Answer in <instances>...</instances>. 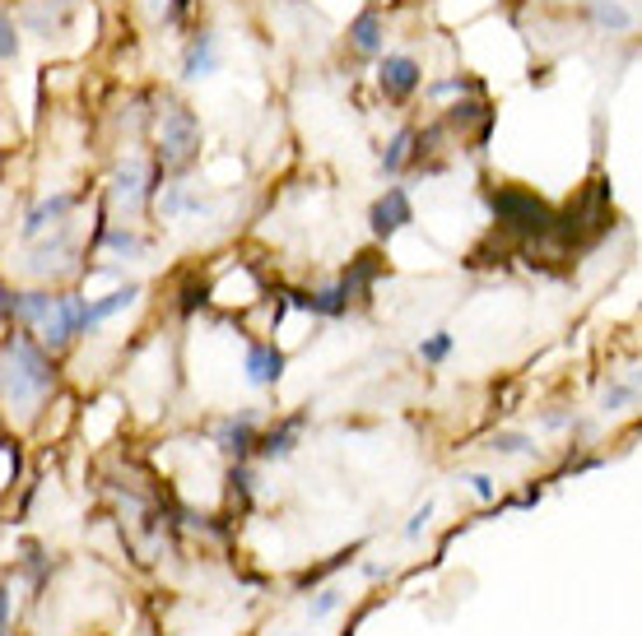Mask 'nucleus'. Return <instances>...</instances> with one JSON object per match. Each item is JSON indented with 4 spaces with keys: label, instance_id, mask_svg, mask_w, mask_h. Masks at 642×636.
<instances>
[{
    "label": "nucleus",
    "instance_id": "obj_1",
    "mask_svg": "<svg viewBox=\"0 0 642 636\" xmlns=\"http://www.w3.org/2000/svg\"><path fill=\"white\" fill-rule=\"evenodd\" d=\"M52 391V368L42 349H33L29 339H14L6 349V395L10 404H33Z\"/></svg>",
    "mask_w": 642,
    "mask_h": 636
},
{
    "label": "nucleus",
    "instance_id": "obj_2",
    "mask_svg": "<svg viewBox=\"0 0 642 636\" xmlns=\"http://www.w3.org/2000/svg\"><path fill=\"white\" fill-rule=\"evenodd\" d=\"M196 153H201V121H196L191 107L168 103L159 117V168L182 172Z\"/></svg>",
    "mask_w": 642,
    "mask_h": 636
},
{
    "label": "nucleus",
    "instance_id": "obj_3",
    "mask_svg": "<svg viewBox=\"0 0 642 636\" xmlns=\"http://www.w3.org/2000/svg\"><path fill=\"white\" fill-rule=\"evenodd\" d=\"M494 214L507 223V229H517V233H545L549 229L545 204L536 195H526V191H498L494 195Z\"/></svg>",
    "mask_w": 642,
    "mask_h": 636
},
{
    "label": "nucleus",
    "instance_id": "obj_4",
    "mask_svg": "<svg viewBox=\"0 0 642 636\" xmlns=\"http://www.w3.org/2000/svg\"><path fill=\"white\" fill-rule=\"evenodd\" d=\"M368 223H372V233L378 237H391V233H401L406 223H414V204H410V195L401 191V187H391L378 204H372V214H368Z\"/></svg>",
    "mask_w": 642,
    "mask_h": 636
},
{
    "label": "nucleus",
    "instance_id": "obj_5",
    "mask_svg": "<svg viewBox=\"0 0 642 636\" xmlns=\"http://www.w3.org/2000/svg\"><path fill=\"white\" fill-rule=\"evenodd\" d=\"M149 181H154V172H149V168L140 163V158H130V163H126V168H122V172L113 177V200L122 204L126 214H136L140 204L149 200V191H154Z\"/></svg>",
    "mask_w": 642,
    "mask_h": 636
},
{
    "label": "nucleus",
    "instance_id": "obj_6",
    "mask_svg": "<svg viewBox=\"0 0 642 636\" xmlns=\"http://www.w3.org/2000/svg\"><path fill=\"white\" fill-rule=\"evenodd\" d=\"M378 84L387 98H410L419 84H424V75H419V61L414 56H387L378 65Z\"/></svg>",
    "mask_w": 642,
    "mask_h": 636
},
{
    "label": "nucleus",
    "instance_id": "obj_7",
    "mask_svg": "<svg viewBox=\"0 0 642 636\" xmlns=\"http://www.w3.org/2000/svg\"><path fill=\"white\" fill-rule=\"evenodd\" d=\"M382 38H387V29H382V14H378V10H364V14L349 24L354 52H364V56H378V52H382Z\"/></svg>",
    "mask_w": 642,
    "mask_h": 636
},
{
    "label": "nucleus",
    "instance_id": "obj_8",
    "mask_svg": "<svg viewBox=\"0 0 642 636\" xmlns=\"http://www.w3.org/2000/svg\"><path fill=\"white\" fill-rule=\"evenodd\" d=\"M214 65H219V47L210 33H201L182 56V80H206V75H214Z\"/></svg>",
    "mask_w": 642,
    "mask_h": 636
},
{
    "label": "nucleus",
    "instance_id": "obj_9",
    "mask_svg": "<svg viewBox=\"0 0 642 636\" xmlns=\"http://www.w3.org/2000/svg\"><path fill=\"white\" fill-rule=\"evenodd\" d=\"M280 372H284V358L275 353V349H252L248 353V377H252V385H271V381H280Z\"/></svg>",
    "mask_w": 642,
    "mask_h": 636
},
{
    "label": "nucleus",
    "instance_id": "obj_10",
    "mask_svg": "<svg viewBox=\"0 0 642 636\" xmlns=\"http://www.w3.org/2000/svg\"><path fill=\"white\" fill-rule=\"evenodd\" d=\"M71 204H75L71 195H56V200H42V204H38V210L29 214V223H24V237H38L42 229H52V223H56V219H65V210H71Z\"/></svg>",
    "mask_w": 642,
    "mask_h": 636
},
{
    "label": "nucleus",
    "instance_id": "obj_11",
    "mask_svg": "<svg viewBox=\"0 0 642 636\" xmlns=\"http://www.w3.org/2000/svg\"><path fill=\"white\" fill-rule=\"evenodd\" d=\"M591 19L601 29H610V33H624L629 24H633V14L624 10V6H614V0H591Z\"/></svg>",
    "mask_w": 642,
    "mask_h": 636
},
{
    "label": "nucleus",
    "instance_id": "obj_12",
    "mask_svg": "<svg viewBox=\"0 0 642 636\" xmlns=\"http://www.w3.org/2000/svg\"><path fill=\"white\" fill-rule=\"evenodd\" d=\"M136 284H130V288H122V293H113V298H103V303H94V307H88V330H94V326H103L107 321V316H113V311H122V307H130V303H136Z\"/></svg>",
    "mask_w": 642,
    "mask_h": 636
},
{
    "label": "nucleus",
    "instance_id": "obj_13",
    "mask_svg": "<svg viewBox=\"0 0 642 636\" xmlns=\"http://www.w3.org/2000/svg\"><path fill=\"white\" fill-rule=\"evenodd\" d=\"M410 145H414V130H401V135H396L391 149L382 153V172H401L406 158H410Z\"/></svg>",
    "mask_w": 642,
    "mask_h": 636
},
{
    "label": "nucleus",
    "instance_id": "obj_14",
    "mask_svg": "<svg viewBox=\"0 0 642 636\" xmlns=\"http://www.w3.org/2000/svg\"><path fill=\"white\" fill-rule=\"evenodd\" d=\"M0 56H6V65H14V56H19V29L10 14L0 19Z\"/></svg>",
    "mask_w": 642,
    "mask_h": 636
},
{
    "label": "nucleus",
    "instance_id": "obj_15",
    "mask_svg": "<svg viewBox=\"0 0 642 636\" xmlns=\"http://www.w3.org/2000/svg\"><path fill=\"white\" fill-rule=\"evenodd\" d=\"M248 442H252V427H248V423H242V427L229 423V427H224V451H238V456H242V451H248Z\"/></svg>",
    "mask_w": 642,
    "mask_h": 636
},
{
    "label": "nucleus",
    "instance_id": "obj_16",
    "mask_svg": "<svg viewBox=\"0 0 642 636\" xmlns=\"http://www.w3.org/2000/svg\"><path fill=\"white\" fill-rule=\"evenodd\" d=\"M490 446H494V451H503V456H522V451H530V442H526V437H517V433H498Z\"/></svg>",
    "mask_w": 642,
    "mask_h": 636
},
{
    "label": "nucleus",
    "instance_id": "obj_17",
    "mask_svg": "<svg viewBox=\"0 0 642 636\" xmlns=\"http://www.w3.org/2000/svg\"><path fill=\"white\" fill-rule=\"evenodd\" d=\"M452 121L456 126H471V121H490V117H484L480 103H466V107H452Z\"/></svg>",
    "mask_w": 642,
    "mask_h": 636
},
{
    "label": "nucleus",
    "instance_id": "obj_18",
    "mask_svg": "<svg viewBox=\"0 0 642 636\" xmlns=\"http://www.w3.org/2000/svg\"><path fill=\"white\" fill-rule=\"evenodd\" d=\"M448 349H452V339L448 335H433L429 344H419V353H424L429 362H438V358H448Z\"/></svg>",
    "mask_w": 642,
    "mask_h": 636
},
{
    "label": "nucleus",
    "instance_id": "obj_19",
    "mask_svg": "<svg viewBox=\"0 0 642 636\" xmlns=\"http://www.w3.org/2000/svg\"><path fill=\"white\" fill-rule=\"evenodd\" d=\"M336 604H340V590H322V600H317L313 608H307V613H313V623H317V618H326V613L336 608Z\"/></svg>",
    "mask_w": 642,
    "mask_h": 636
},
{
    "label": "nucleus",
    "instance_id": "obj_20",
    "mask_svg": "<svg viewBox=\"0 0 642 636\" xmlns=\"http://www.w3.org/2000/svg\"><path fill=\"white\" fill-rule=\"evenodd\" d=\"M145 10H149L154 19H172V14H177V0H145Z\"/></svg>",
    "mask_w": 642,
    "mask_h": 636
},
{
    "label": "nucleus",
    "instance_id": "obj_21",
    "mask_svg": "<svg viewBox=\"0 0 642 636\" xmlns=\"http://www.w3.org/2000/svg\"><path fill=\"white\" fill-rule=\"evenodd\" d=\"M629 400H633L629 385H614V391H606V409H624Z\"/></svg>",
    "mask_w": 642,
    "mask_h": 636
},
{
    "label": "nucleus",
    "instance_id": "obj_22",
    "mask_svg": "<svg viewBox=\"0 0 642 636\" xmlns=\"http://www.w3.org/2000/svg\"><path fill=\"white\" fill-rule=\"evenodd\" d=\"M113 246H117V252H140V242L130 233H113Z\"/></svg>",
    "mask_w": 642,
    "mask_h": 636
},
{
    "label": "nucleus",
    "instance_id": "obj_23",
    "mask_svg": "<svg viewBox=\"0 0 642 636\" xmlns=\"http://www.w3.org/2000/svg\"><path fill=\"white\" fill-rule=\"evenodd\" d=\"M471 488H475L480 497H494V484H490V479H484V474H471Z\"/></svg>",
    "mask_w": 642,
    "mask_h": 636
},
{
    "label": "nucleus",
    "instance_id": "obj_24",
    "mask_svg": "<svg viewBox=\"0 0 642 636\" xmlns=\"http://www.w3.org/2000/svg\"><path fill=\"white\" fill-rule=\"evenodd\" d=\"M638 385H642V372H638Z\"/></svg>",
    "mask_w": 642,
    "mask_h": 636
}]
</instances>
